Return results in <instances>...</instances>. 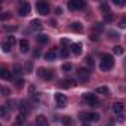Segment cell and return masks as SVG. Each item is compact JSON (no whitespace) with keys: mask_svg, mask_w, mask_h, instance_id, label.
<instances>
[{"mask_svg":"<svg viewBox=\"0 0 126 126\" xmlns=\"http://www.w3.org/2000/svg\"><path fill=\"white\" fill-rule=\"evenodd\" d=\"M99 67H101L102 71H108V70H111V68L114 67V59H113V56H111V55H104L102 59H101Z\"/></svg>","mask_w":126,"mask_h":126,"instance_id":"obj_1","label":"cell"},{"mask_svg":"<svg viewBox=\"0 0 126 126\" xmlns=\"http://www.w3.org/2000/svg\"><path fill=\"white\" fill-rule=\"evenodd\" d=\"M37 74L39 77H42L43 80H50L53 77V71L52 70H47V68H39L37 70Z\"/></svg>","mask_w":126,"mask_h":126,"instance_id":"obj_2","label":"cell"},{"mask_svg":"<svg viewBox=\"0 0 126 126\" xmlns=\"http://www.w3.org/2000/svg\"><path fill=\"white\" fill-rule=\"evenodd\" d=\"M86 6L85 2H82V0H71V2H68V8L71 11H80Z\"/></svg>","mask_w":126,"mask_h":126,"instance_id":"obj_3","label":"cell"},{"mask_svg":"<svg viewBox=\"0 0 126 126\" xmlns=\"http://www.w3.org/2000/svg\"><path fill=\"white\" fill-rule=\"evenodd\" d=\"M77 76L82 82H88L89 80V76H91V71L88 68H79L77 70Z\"/></svg>","mask_w":126,"mask_h":126,"instance_id":"obj_4","label":"cell"},{"mask_svg":"<svg viewBox=\"0 0 126 126\" xmlns=\"http://www.w3.org/2000/svg\"><path fill=\"white\" fill-rule=\"evenodd\" d=\"M83 99H85L89 105H92V107H94V105H96V104L99 102V101H98V98H96L94 94H85V95H83Z\"/></svg>","mask_w":126,"mask_h":126,"instance_id":"obj_5","label":"cell"},{"mask_svg":"<svg viewBox=\"0 0 126 126\" xmlns=\"http://www.w3.org/2000/svg\"><path fill=\"white\" fill-rule=\"evenodd\" d=\"M37 11H39L40 15H47V14H49V6H47V3L39 2V3H37Z\"/></svg>","mask_w":126,"mask_h":126,"instance_id":"obj_6","label":"cell"},{"mask_svg":"<svg viewBox=\"0 0 126 126\" xmlns=\"http://www.w3.org/2000/svg\"><path fill=\"white\" fill-rule=\"evenodd\" d=\"M30 9H31V8H30V5L25 2V3H21V6H19V11H18V12H19V15H21V16H27V15L30 14Z\"/></svg>","mask_w":126,"mask_h":126,"instance_id":"obj_7","label":"cell"},{"mask_svg":"<svg viewBox=\"0 0 126 126\" xmlns=\"http://www.w3.org/2000/svg\"><path fill=\"white\" fill-rule=\"evenodd\" d=\"M59 86L64 88V89H70V88L76 86V83H74V80H71V79H64V80L59 82Z\"/></svg>","mask_w":126,"mask_h":126,"instance_id":"obj_8","label":"cell"},{"mask_svg":"<svg viewBox=\"0 0 126 126\" xmlns=\"http://www.w3.org/2000/svg\"><path fill=\"white\" fill-rule=\"evenodd\" d=\"M55 101L59 104V107H62V105H65V102H67V96L64 95V94H55Z\"/></svg>","mask_w":126,"mask_h":126,"instance_id":"obj_9","label":"cell"},{"mask_svg":"<svg viewBox=\"0 0 126 126\" xmlns=\"http://www.w3.org/2000/svg\"><path fill=\"white\" fill-rule=\"evenodd\" d=\"M56 55H58L56 47H52L50 50H47V53L45 55V58H46L47 61H53V59H56Z\"/></svg>","mask_w":126,"mask_h":126,"instance_id":"obj_10","label":"cell"},{"mask_svg":"<svg viewBox=\"0 0 126 126\" xmlns=\"http://www.w3.org/2000/svg\"><path fill=\"white\" fill-rule=\"evenodd\" d=\"M83 117L89 122H98L99 120V114H96V113H86V114H83Z\"/></svg>","mask_w":126,"mask_h":126,"instance_id":"obj_11","label":"cell"},{"mask_svg":"<svg viewBox=\"0 0 126 126\" xmlns=\"http://www.w3.org/2000/svg\"><path fill=\"white\" fill-rule=\"evenodd\" d=\"M0 77H2L3 80H9L12 77V71H9L8 68H2L0 70Z\"/></svg>","mask_w":126,"mask_h":126,"instance_id":"obj_12","label":"cell"},{"mask_svg":"<svg viewBox=\"0 0 126 126\" xmlns=\"http://www.w3.org/2000/svg\"><path fill=\"white\" fill-rule=\"evenodd\" d=\"M19 49H21V52H28V49H30V43H28V40H25V39H22L21 42H19Z\"/></svg>","mask_w":126,"mask_h":126,"instance_id":"obj_13","label":"cell"},{"mask_svg":"<svg viewBox=\"0 0 126 126\" xmlns=\"http://www.w3.org/2000/svg\"><path fill=\"white\" fill-rule=\"evenodd\" d=\"M36 126H47V119L45 116H37L36 117Z\"/></svg>","mask_w":126,"mask_h":126,"instance_id":"obj_14","label":"cell"},{"mask_svg":"<svg viewBox=\"0 0 126 126\" xmlns=\"http://www.w3.org/2000/svg\"><path fill=\"white\" fill-rule=\"evenodd\" d=\"M70 28H71L73 31H76V33H82V31H83V25H82L80 22H71V24H70Z\"/></svg>","mask_w":126,"mask_h":126,"instance_id":"obj_15","label":"cell"},{"mask_svg":"<svg viewBox=\"0 0 126 126\" xmlns=\"http://www.w3.org/2000/svg\"><path fill=\"white\" fill-rule=\"evenodd\" d=\"M123 108H125V107H123L122 102H114V104H113V111H114L116 114H120V113L123 111Z\"/></svg>","mask_w":126,"mask_h":126,"instance_id":"obj_16","label":"cell"},{"mask_svg":"<svg viewBox=\"0 0 126 126\" xmlns=\"http://www.w3.org/2000/svg\"><path fill=\"white\" fill-rule=\"evenodd\" d=\"M70 49H71V52H73L74 55H80V53H82V47H80V45H77V43L71 45Z\"/></svg>","mask_w":126,"mask_h":126,"instance_id":"obj_17","label":"cell"},{"mask_svg":"<svg viewBox=\"0 0 126 126\" xmlns=\"http://www.w3.org/2000/svg\"><path fill=\"white\" fill-rule=\"evenodd\" d=\"M37 42H39L40 45H45V43L49 42V37H47L46 34H39V36H37Z\"/></svg>","mask_w":126,"mask_h":126,"instance_id":"obj_18","label":"cell"},{"mask_svg":"<svg viewBox=\"0 0 126 126\" xmlns=\"http://www.w3.org/2000/svg\"><path fill=\"white\" fill-rule=\"evenodd\" d=\"M96 94H101V95H108L110 94V89L107 86H99L96 88Z\"/></svg>","mask_w":126,"mask_h":126,"instance_id":"obj_19","label":"cell"},{"mask_svg":"<svg viewBox=\"0 0 126 126\" xmlns=\"http://www.w3.org/2000/svg\"><path fill=\"white\" fill-rule=\"evenodd\" d=\"M31 27H33L34 30H40L43 25H42V21H40V19H33V21H31Z\"/></svg>","mask_w":126,"mask_h":126,"instance_id":"obj_20","label":"cell"},{"mask_svg":"<svg viewBox=\"0 0 126 126\" xmlns=\"http://www.w3.org/2000/svg\"><path fill=\"white\" fill-rule=\"evenodd\" d=\"M104 21H105V22H111V21H114V15H113V12L104 14Z\"/></svg>","mask_w":126,"mask_h":126,"instance_id":"obj_21","label":"cell"},{"mask_svg":"<svg viewBox=\"0 0 126 126\" xmlns=\"http://www.w3.org/2000/svg\"><path fill=\"white\" fill-rule=\"evenodd\" d=\"M15 42H16V39H15L14 36H8V39H6V42H5V43H8L9 46H14V45H15Z\"/></svg>","mask_w":126,"mask_h":126,"instance_id":"obj_22","label":"cell"},{"mask_svg":"<svg viewBox=\"0 0 126 126\" xmlns=\"http://www.w3.org/2000/svg\"><path fill=\"white\" fill-rule=\"evenodd\" d=\"M104 30V25L101 22H95L94 24V31H102Z\"/></svg>","mask_w":126,"mask_h":126,"instance_id":"obj_23","label":"cell"},{"mask_svg":"<svg viewBox=\"0 0 126 126\" xmlns=\"http://www.w3.org/2000/svg\"><path fill=\"white\" fill-rule=\"evenodd\" d=\"M101 11H102V15H104V14H108V12H111L107 3H102V5H101Z\"/></svg>","mask_w":126,"mask_h":126,"instance_id":"obj_24","label":"cell"},{"mask_svg":"<svg viewBox=\"0 0 126 126\" xmlns=\"http://www.w3.org/2000/svg\"><path fill=\"white\" fill-rule=\"evenodd\" d=\"M113 52H114L116 55H122V53H123V47H122V46H114V47H113Z\"/></svg>","mask_w":126,"mask_h":126,"instance_id":"obj_25","label":"cell"},{"mask_svg":"<svg viewBox=\"0 0 126 126\" xmlns=\"http://www.w3.org/2000/svg\"><path fill=\"white\" fill-rule=\"evenodd\" d=\"M62 123H64L65 126H71L73 125V120L70 117H62Z\"/></svg>","mask_w":126,"mask_h":126,"instance_id":"obj_26","label":"cell"},{"mask_svg":"<svg viewBox=\"0 0 126 126\" xmlns=\"http://www.w3.org/2000/svg\"><path fill=\"white\" fill-rule=\"evenodd\" d=\"M21 71H22V67H21L19 64H16V65L14 67V74H16V76H18V74H21Z\"/></svg>","mask_w":126,"mask_h":126,"instance_id":"obj_27","label":"cell"},{"mask_svg":"<svg viewBox=\"0 0 126 126\" xmlns=\"http://www.w3.org/2000/svg\"><path fill=\"white\" fill-rule=\"evenodd\" d=\"M68 53H70V52H68V49H67V47L61 49V52H59V55H61L62 58H67V56H68Z\"/></svg>","mask_w":126,"mask_h":126,"instance_id":"obj_28","label":"cell"},{"mask_svg":"<svg viewBox=\"0 0 126 126\" xmlns=\"http://www.w3.org/2000/svg\"><path fill=\"white\" fill-rule=\"evenodd\" d=\"M114 5L119 6V8H123L126 5V2H125V0H114Z\"/></svg>","mask_w":126,"mask_h":126,"instance_id":"obj_29","label":"cell"},{"mask_svg":"<svg viewBox=\"0 0 126 126\" xmlns=\"http://www.w3.org/2000/svg\"><path fill=\"white\" fill-rule=\"evenodd\" d=\"M119 27H120V28H126V16H123V18L119 21Z\"/></svg>","mask_w":126,"mask_h":126,"instance_id":"obj_30","label":"cell"},{"mask_svg":"<svg viewBox=\"0 0 126 126\" xmlns=\"http://www.w3.org/2000/svg\"><path fill=\"white\" fill-rule=\"evenodd\" d=\"M0 114H2V117H3V119H6V116H8L6 107H0Z\"/></svg>","mask_w":126,"mask_h":126,"instance_id":"obj_31","label":"cell"},{"mask_svg":"<svg viewBox=\"0 0 126 126\" xmlns=\"http://www.w3.org/2000/svg\"><path fill=\"white\" fill-rule=\"evenodd\" d=\"M24 119H25V116H24V114H19V116L16 117V122H18V125H21V123L24 122Z\"/></svg>","mask_w":126,"mask_h":126,"instance_id":"obj_32","label":"cell"},{"mask_svg":"<svg viewBox=\"0 0 126 126\" xmlns=\"http://www.w3.org/2000/svg\"><path fill=\"white\" fill-rule=\"evenodd\" d=\"M62 70L64 71H71V64H64L62 65Z\"/></svg>","mask_w":126,"mask_h":126,"instance_id":"obj_33","label":"cell"},{"mask_svg":"<svg viewBox=\"0 0 126 126\" xmlns=\"http://www.w3.org/2000/svg\"><path fill=\"white\" fill-rule=\"evenodd\" d=\"M2 94H3V96H8V95H9V89L3 86V88H2Z\"/></svg>","mask_w":126,"mask_h":126,"instance_id":"obj_34","label":"cell"},{"mask_svg":"<svg viewBox=\"0 0 126 126\" xmlns=\"http://www.w3.org/2000/svg\"><path fill=\"white\" fill-rule=\"evenodd\" d=\"M86 64H88L89 67H94V62H92V58H91V56L86 58Z\"/></svg>","mask_w":126,"mask_h":126,"instance_id":"obj_35","label":"cell"},{"mask_svg":"<svg viewBox=\"0 0 126 126\" xmlns=\"http://www.w3.org/2000/svg\"><path fill=\"white\" fill-rule=\"evenodd\" d=\"M3 50H5V52H9V50H11V46H9L8 43H3Z\"/></svg>","mask_w":126,"mask_h":126,"instance_id":"obj_36","label":"cell"},{"mask_svg":"<svg viewBox=\"0 0 126 126\" xmlns=\"http://www.w3.org/2000/svg\"><path fill=\"white\" fill-rule=\"evenodd\" d=\"M117 120H119L120 123H122V122H125V116H122V114H119V116H117Z\"/></svg>","mask_w":126,"mask_h":126,"instance_id":"obj_37","label":"cell"},{"mask_svg":"<svg viewBox=\"0 0 126 126\" xmlns=\"http://www.w3.org/2000/svg\"><path fill=\"white\" fill-rule=\"evenodd\" d=\"M91 40H98V36L96 34H91Z\"/></svg>","mask_w":126,"mask_h":126,"instance_id":"obj_38","label":"cell"},{"mask_svg":"<svg viewBox=\"0 0 126 126\" xmlns=\"http://www.w3.org/2000/svg\"><path fill=\"white\" fill-rule=\"evenodd\" d=\"M22 83H24V82H22V80H21V79H19V80H18V82H16V86H18V88H21V86H22Z\"/></svg>","mask_w":126,"mask_h":126,"instance_id":"obj_39","label":"cell"},{"mask_svg":"<svg viewBox=\"0 0 126 126\" xmlns=\"http://www.w3.org/2000/svg\"><path fill=\"white\" fill-rule=\"evenodd\" d=\"M56 14H58V15L62 14V9H61V8H56Z\"/></svg>","mask_w":126,"mask_h":126,"instance_id":"obj_40","label":"cell"},{"mask_svg":"<svg viewBox=\"0 0 126 126\" xmlns=\"http://www.w3.org/2000/svg\"><path fill=\"white\" fill-rule=\"evenodd\" d=\"M39 55H40V50H39V49H37V50H34V56H39Z\"/></svg>","mask_w":126,"mask_h":126,"instance_id":"obj_41","label":"cell"},{"mask_svg":"<svg viewBox=\"0 0 126 126\" xmlns=\"http://www.w3.org/2000/svg\"><path fill=\"white\" fill-rule=\"evenodd\" d=\"M15 126H21V125H18V123H16V125H15Z\"/></svg>","mask_w":126,"mask_h":126,"instance_id":"obj_42","label":"cell"},{"mask_svg":"<svg viewBox=\"0 0 126 126\" xmlns=\"http://www.w3.org/2000/svg\"><path fill=\"white\" fill-rule=\"evenodd\" d=\"M83 126H88V125H83Z\"/></svg>","mask_w":126,"mask_h":126,"instance_id":"obj_43","label":"cell"}]
</instances>
